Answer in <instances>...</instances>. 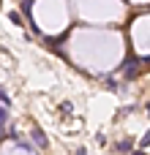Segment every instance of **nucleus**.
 <instances>
[{
  "label": "nucleus",
  "instance_id": "1",
  "mask_svg": "<svg viewBox=\"0 0 150 155\" xmlns=\"http://www.w3.org/2000/svg\"><path fill=\"white\" fill-rule=\"evenodd\" d=\"M137 65H139V63H137V60H128V63H126V65H123V74H126V76H128V79H134V76H137V74H139V68H137Z\"/></svg>",
  "mask_w": 150,
  "mask_h": 155
},
{
  "label": "nucleus",
  "instance_id": "2",
  "mask_svg": "<svg viewBox=\"0 0 150 155\" xmlns=\"http://www.w3.org/2000/svg\"><path fill=\"white\" fill-rule=\"evenodd\" d=\"M33 139H36V144H38V147H46V136H44L38 128H33Z\"/></svg>",
  "mask_w": 150,
  "mask_h": 155
},
{
  "label": "nucleus",
  "instance_id": "3",
  "mask_svg": "<svg viewBox=\"0 0 150 155\" xmlns=\"http://www.w3.org/2000/svg\"><path fill=\"white\" fill-rule=\"evenodd\" d=\"M5 120H8V109H5V106H0V136L5 134Z\"/></svg>",
  "mask_w": 150,
  "mask_h": 155
},
{
  "label": "nucleus",
  "instance_id": "4",
  "mask_svg": "<svg viewBox=\"0 0 150 155\" xmlns=\"http://www.w3.org/2000/svg\"><path fill=\"white\" fill-rule=\"evenodd\" d=\"M8 19H11V22H14V25H25V22H22V16H19V14H16V11H11V14H8Z\"/></svg>",
  "mask_w": 150,
  "mask_h": 155
},
{
  "label": "nucleus",
  "instance_id": "5",
  "mask_svg": "<svg viewBox=\"0 0 150 155\" xmlns=\"http://www.w3.org/2000/svg\"><path fill=\"white\" fill-rule=\"evenodd\" d=\"M0 101H3V104H8V106H11V98H8V95H5V93H3V90H0Z\"/></svg>",
  "mask_w": 150,
  "mask_h": 155
},
{
  "label": "nucleus",
  "instance_id": "6",
  "mask_svg": "<svg viewBox=\"0 0 150 155\" xmlns=\"http://www.w3.org/2000/svg\"><path fill=\"white\" fill-rule=\"evenodd\" d=\"M77 155H87V150H77Z\"/></svg>",
  "mask_w": 150,
  "mask_h": 155
},
{
  "label": "nucleus",
  "instance_id": "7",
  "mask_svg": "<svg viewBox=\"0 0 150 155\" xmlns=\"http://www.w3.org/2000/svg\"><path fill=\"white\" fill-rule=\"evenodd\" d=\"M134 155H145V153H134Z\"/></svg>",
  "mask_w": 150,
  "mask_h": 155
}]
</instances>
